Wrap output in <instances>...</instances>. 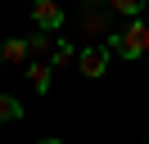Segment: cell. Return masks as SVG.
I'll use <instances>...</instances> for the list:
<instances>
[{
    "label": "cell",
    "instance_id": "obj_1",
    "mask_svg": "<svg viewBox=\"0 0 149 144\" xmlns=\"http://www.w3.org/2000/svg\"><path fill=\"white\" fill-rule=\"evenodd\" d=\"M104 50H109V54H122V59H145V54H149V23L136 18V23L118 27V32L104 41Z\"/></svg>",
    "mask_w": 149,
    "mask_h": 144
},
{
    "label": "cell",
    "instance_id": "obj_2",
    "mask_svg": "<svg viewBox=\"0 0 149 144\" xmlns=\"http://www.w3.org/2000/svg\"><path fill=\"white\" fill-rule=\"evenodd\" d=\"M81 32L109 41V36L118 32V27H113V9H109V5H81Z\"/></svg>",
    "mask_w": 149,
    "mask_h": 144
},
{
    "label": "cell",
    "instance_id": "obj_3",
    "mask_svg": "<svg viewBox=\"0 0 149 144\" xmlns=\"http://www.w3.org/2000/svg\"><path fill=\"white\" fill-rule=\"evenodd\" d=\"M32 23H36V32L54 36L59 27H63V5H54V0H36V5H32Z\"/></svg>",
    "mask_w": 149,
    "mask_h": 144
},
{
    "label": "cell",
    "instance_id": "obj_4",
    "mask_svg": "<svg viewBox=\"0 0 149 144\" xmlns=\"http://www.w3.org/2000/svg\"><path fill=\"white\" fill-rule=\"evenodd\" d=\"M109 59H113V54L104 50V45H86V50H77V68H81L91 81H100L104 72H109Z\"/></svg>",
    "mask_w": 149,
    "mask_h": 144
},
{
    "label": "cell",
    "instance_id": "obj_5",
    "mask_svg": "<svg viewBox=\"0 0 149 144\" xmlns=\"http://www.w3.org/2000/svg\"><path fill=\"white\" fill-rule=\"evenodd\" d=\"M27 59H32V50H27V41H23V36L0 41V63H14V68H18V63H27Z\"/></svg>",
    "mask_w": 149,
    "mask_h": 144
},
{
    "label": "cell",
    "instance_id": "obj_6",
    "mask_svg": "<svg viewBox=\"0 0 149 144\" xmlns=\"http://www.w3.org/2000/svg\"><path fill=\"white\" fill-rule=\"evenodd\" d=\"M50 77H54V68H50L45 59H32V63H27V81H32L36 95H50Z\"/></svg>",
    "mask_w": 149,
    "mask_h": 144
},
{
    "label": "cell",
    "instance_id": "obj_7",
    "mask_svg": "<svg viewBox=\"0 0 149 144\" xmlns=\"http://www.w3.org/2000/svg\"><path fill=\"white\" fill-rule=\"evenodd\" d=\"M23 113H27V108H23L14 95H0V126H9V122H23Z\"/></svg>",
    "mask_w": 149,
    "mask_h": 144
},
{
    "label": "cell",
    "instance_id": "obj_8",
    "mask_svg": "<svg viewBox=\"0 0 149 144\" xmlns=\"http://www.w3.org/2000/svg\"><path fill=\"white\" fill-rule=\"evenodd\" d=\"M77 59V50H72V41H54V54H50V68H68V63Z\"/></svg>",
    "mask_w": 149,
    "mask_h": 144
},
{
    "label": "cell",
    "instance_id": "obj_9",
    "mask_svg": "<svg viewBox=\"0 0 149 144\" xmlns=\"http://www.w3.org/2000/svg\"><path fill=\"white\" fill-rule=\"evenodd\" d=\"M50 41H54V36H45V32L27 36V50H32V59H41V54H54V50H50Z\"/></svg>",
    "mask_w": 149,
    "mask_h": 144
},
{
    "label": "cell",
    "instance_id": "obj_10",
    "mask_svg": "<svg viewBox=\"0 0 149 144\" xmlns=\"http://www.w3.org/2000/svg\"><path fill=\"white\" fill-rule=\"evenodd\" d=\"M36 144H63V140H59V135H45V140H36Z\"/></svg>",
    "mask_w": 149,
    "mask_h": 144
},
{
    "label": "cell",
    "instance_id": "obj_11",
    "mask_svg": "<svg viewBox=\"0 0 149 144\" xmlns=\"http://www.w3.org/2000/svg\"><path fill=\"white\" fill-rule=\"evenodd\" d=\"M145 144H149V140H145Z\"/></svg>",
    "mask_w": 149,
    "mask_h": 144
}]
</instances>
